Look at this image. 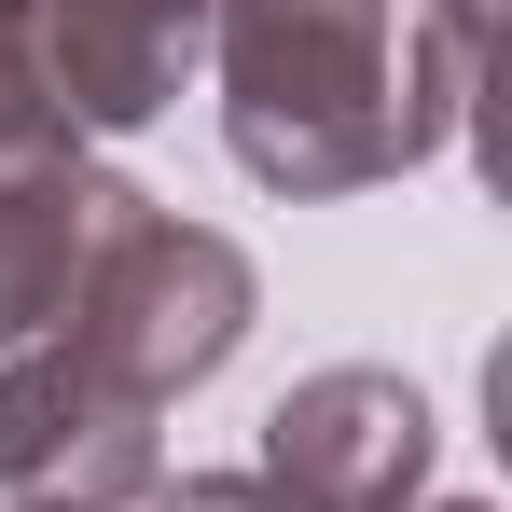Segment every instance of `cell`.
<instances>
[{
  "instance_id": "6da1fadb",
  "label": "cell",
  "mask_w": 512,
  "mask_h": 512,
  "mask_svg": "<svg viewBox=\"0 0 512 512\" xmlns=\"http://www.w3.org/2000/svg\"><path fill=\"white\" fill-rule=\"evenodd\" d=\"M485 0H222L236 153L277 194H346L443 139Z\"/></svg>"
},
{
  "instance_id": "7a4b0ae2",
  "label": "cell",
  "mask_w": 512,
  "mask_h": 512,
  "mask_svg": "<svg viewBox=\"0 0 512 512\" xmlns=\"http://www.w3.org/2000/svg\"><path fill=\"white\" fill-rule=\"evenodd\" d=\"M111 208H125V194L84 180L70 111L42 97L28 42H14V0H0V346L56 333V305H70V277H84V250H97Z\"/></svg>"
},
{
  "instance_id": "3957f363",
  "label": "cell",
  "mask_w": 512,
  "mask_h": 512,
  "mask_svg": "<svg viewBox=\"0 0 512 512\" xmlns=\"http://www.w3.org/2000/svg\"><path fill=\"white\" fill-rule=\"evenodd\" d=\"M14 42L70 125H153L208 42V0H14Z\"/></svg>"
},
{
  "instance_id": "277c9868",
  "label": "cell",
  "mask_w": 512,
  "mask_h": 512,
  "mask_svg": "<svg viewBox=\"0 0 512 512\" xmlns=\"http://www.w3.org/2000/svg\"><path fill=\"white\" fill-rule=\"evenodd\" d=\"M416 457H429V402L402 374H319L305 402H277L263 485L291 512H402Z\"/></svg>"
},
{
  "instance_id": "5b68a950",
  "label": "cell",
  "mask_w": 512,
  "mask_h": 512,
  "mask_svg": "<svg viewBox=\"0 0 512 512\" xmlns=\"http://www.w3.org/2000/svg\"><path fill=\"white\" fill-rule=\"evenodd\" d=\"M167 512H291V499H277V485H180Z\"/></svg>"
}]
</instances>
